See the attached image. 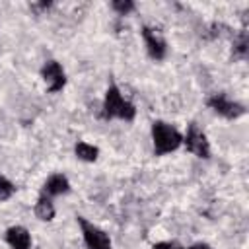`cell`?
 Listing matches in <instances>:
<instances>
[{"label": "cell", "mask_w": 249, "mask_h": 249, "mask_svg": "<svg viewBox=\"0 0 249 249\" xmlns=\"http://www.w3.org/2000/svg\"><path fill=\"white\" fill-rule=\"evenodd\" d=\"M76 218L82 228V237H84V243L88 249H111V239L101 228L88 222L84 216H76Z\"/></svg>", "instance_id": "3"}, {"label": "cell", "mask_w": 249, "mask_h": 249, "mask_svg": "<svg viewBox=\"0 0 249 249\" xmlns=\"http://www.w3.org/2000/svg\"><path fill=\"white\" fill-rule=\"evenodd\" d=\"M6 243L12 249H31V233L23 226H12L6 230Z\"/></svg>", "instance_id": "8"}, {"label": "cell", "mask_w": 249, "mask_h": 249, "mask_svg": "<svg viewBox=\"0 0 249 249\" xmlns=\"http://www.w3.org/2000/svg\"><path fill=\"white\" fill-rule=\"evenodd\" d=\"M142 37H144L148 54H150L154 60H161V58H165L167 43L163 41V37H161L158 31H154L152 27H142Z\"/></svg>", "instance_id": "7"}, {"label": "cell", "mask_w": 249, "mask_h": 249, "mask_svg": "<svg viewBox=\"0 0 249 249\" xmlns=\"http://www.w3.org/2000/svg\"><path fill=\"white\" fill-rule=\"evenodd\" d=\"M68 191H70L68 179H66L62 173H54V175H51V177L45 181L41 195H45V196L51 198V196H56V195H64V193H68Z\"/></svg>", "instance_id": "9"}, {"label": "cell", "mask_w": 249, "mask_h": 249, "mask_svg": "<svg viewBox=\"0 0 249 249\" xmlns=\"http://www.w3.org/2000/svg\"><path fill=\"white\" fill-rule=\"evenodd\" d=\"M136 115V109L130 101H126L121 93V89L115 84H109L105 97H103V117L105 119H121V121H132Z\"/></svg>", "instance_id": "2"}, {"label": "cell", "mask_w": 249, "mask_h": 249, "mask_svg": "<svg viewBox=\"0 0 249 249\" xmlns=\"http://www.w3.org/2000/svg\"><path fill=\"white\" fill-rule=\"evenodd\" d=\"M113 10L119 14V16H126L128 12L134 10V2L132 0H113Z\"/></svg>", "instance_id": "14"}, {"label": "cell", "mask_w": 249, "mask_h": 249, "mask_svg": "<svg viewBox=\"0 0 249 249\" xmlns=\"http://www.w3.org/2000/svg\"><path fill=\"white\" fill-rule=\"evenodd\" d=\"M208 107H210L214 113H218L220 117H226V119H237V117H241V115L245 113L243 105L237 103V101H233V99H230L226 93H216V95H212V97L208 99Z\"/></svg>", "instance_id": "5"}, {"label": "cell", "mask_w": 249, "mask_h": 249, "mask_svg": "<svg viewBox=\"0 0 249 249\" xmlns=\"http://www.w3.org/2000/svg\"><path fill=\"white\" fill-rule=\"evenodd\" d=\"M35 216L41 222H51L54 218V204H53V200L49 196L39 195V198L35 202Z\"/></svg>", "instance_id": "10"}, {"label": "cell", "mask_w": 249, "mask_h": 249, "mask_svg": "<svg viewBox=\"0 0 249 249\" xmlns=\"http://www.w3.org/2000/svg\"><path fill=\"white\" fill-rule=\"evenodd\" d=\"M74 154H76V158L82 160V161H95L97 156H99V150H97V146H93V144L78 142V144L74 146Z\"/></svg>", "instance_id": "11"}, {"label": "cell", "mask_w": 249, "mask_h": 249, "mask_svg": "<svg viewBox=\"0 0 249 249\" xmlns=\"http://www.w3.org/2000/svg\"><path fill=\"white\" fill-rule=\"evenodd\" d=\"M41 78L47 86L49 91H60L66 84V74L62 70V66L56 62V60H47L41 68Z\"/></svg>", "instance_id": "6"}, {"label": "cell", "mask_w": 249, "mask_h": 249, "mask_svg": "<svg viewBox=\"0 0 249 249\" xmlns=\"http://www.w3.org/2000/svg\"><path fill=\"white\" fill-rule=\"evenodd\" d=\"M183 144L187 148V152L195 154L196 158H210V144H208V138L206 134L195 124L191 123L189 128H187V134L183 136Z\"/></svg>", "instance_id": "4"}, {"label": "cell", "mask_w": 249, "mask_h": 249, "mask_svg": "<svg viewBox=\"0 0 249 249\" xmlns=\"http://www.w3.org/2000/svg\"><path fill=\"white\" fill-rule=\"evenodd\" d=\"M16 193V185L8 179V177H4V175H0V202H4V200H8L12 195Z\"/></svg>", "instance_id": "13"}, {"label": "cell", "mask_w": 249, "mask_h": 249, "mask_svg": "<svg viewBox=\"0 0 249 249\" xmlns=\"http://www.w3.org/2000/svg\"><path fill=\"white\" fill-rule=\"evenodd\" d=\"M189 249H212L208 243H195V245H191Z\"/></svg>", "instance_id": "16"}, {"label": "cell", "mask_w": 249, "mask_h": 249, "mask_svg": "<svg viewBox=\"0 0 249 249\" xmlns=\"http://www.w3.org/2000/svg\"><path fill=\"white\" fill-rule=\"evenodd\" d=\"M152 144H154L156 156H165L169 152H175L183 144V134L169 123L154 121L152 123Z\"/></svg>", "instance_id": "1"}, {"label": "cell", "mask_w": 249, "mask_h": 249, "mask_svg": "<svg viewBox=\"0 0 249 249\" xmlns=\"http://www.w3.org/2000/svg\"><path fill=\"white\" fill-rule=\"evenodd\" d=\"M152 249H183V247L175 241H158V243H154Z\"/></svg>", "instance_id": "15"}, {"label": "cell", "mask_w": 249, "mask_h": 249, "mask_svg": "<svg viewBox=\"0 0 249 249\" xmlns=\"http://www.w3.org/2000/svg\"><path fill=\"white\" fill-rule=\"evenodd\" d=\"M247 47H249L247 33L241 31V33L233 39V56H237V58H245V56H247Z\"/></svg>", "instance_id": "12"}]
</instances>
